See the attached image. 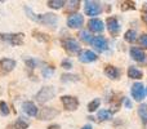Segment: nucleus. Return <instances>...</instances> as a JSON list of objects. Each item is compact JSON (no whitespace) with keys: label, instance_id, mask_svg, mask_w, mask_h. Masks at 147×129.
<instances>
[{"label":"nucleus","instance_id":"nucleus-1","mask_svg":"<svg viewBox=\"0 0 147 129\" xmlns=\"http://www.w3.org/2000/svg\"><path fill=\"white\" fill-rule=\"evenodd\" d=\"M54 96H56V91H54L53 86H44L38 92L35 98L39 103H45V102L51 101Z\"/></svg>","mask_w":147,"mask_h":129},{"label":"nucleus","instance_id":"nucleus-2","mask_svg":"<svg viewBox=\"0 0 147 129\" xmlns=\"http://www.w3.org/2000/svg\"><path fill=\"white\" fill-rule=\"evenodd\" d=\"M84 10H85V14L86 16H89V17H94V16H98L99 13L102 12V7H101V4H99V3L88 0V1H85Z\"/></svg>","mask_w":147,"mask_h":129},{"label":"nucleus","instance_id":"nucleus-3","mask_svg":"<svg viewBox=\"0 0 147 129\" xmlns=\"http://www.w3.org/2000/svg\"><path fill=\"white\" fill-rule=\"evenodd\" d=\"M23 38H25V35L22 32H18V34H1V38L0 39L7 40L12 45H22Z\"/></svg>","mask_w":147,"mask_h":129},{"label":"nucleus","instance_id":"nucleus-4","mask_svg":"<svg viewBox=\"0 0 147 129\" xmlns=\"http://www.w3.org/2000/svg\"><path fill=\"white\" fill-rule=\"evenodd\" d=\"M130 93H132V97L136 99V101H138V102L143 101V98H145V96H146V91H145L143 84L142 83H134L132 85Z\"/></svg>","mask_w":147,"mask_h":129},{"label":"nucleus","instance_id":"nucleus-5","mask_svg":"<svg viewBox=\"0 0 147 129\" xmlns=\"http://www.w3.org/2000/svg\"><path fill=\"white\" fill-rule=\"evenodd\" d=\"M61 102L67 111H75L79 107V99L72 96H62Z\"/></svg>","mask_w":147,"mask_h":129},{"label":"nucleus","instance_id":"nucleus-6","mask_svg":"<svg viewBox=\"0 0 147 129\" xmlns=\"http://www.w3.org/2000/svg\"><path fill=\"white\" fill-rule=\"evenodd\" d=\"M16 67V61L10 58L0 59V75H7Z\"/></svg>","mask_w":147,"mask_h":129},{"label":"nucleus","instance_id":"nucleus-7","mask_svg":"<svg viewBox=\"0 0 147 129\" xmlns=\"http://www.w3.org/2000/svg\"><path fill=\"white\" fill-rule=\"evenodd\" d=\"M62 47H63L67 52H70V53H76V52L80 51V44H79L75 39H71V38L63 39V40H62Z\"/></svg>","mask_w":147,"mask_h":129},{"label":"nucleus","instance_id":"nucleus-8","mask_svg":"<svg viewBox=\"0 0 147 129\" xmlns=\"http://www.w3.org/2000/svg\"><path fill=\"white\" fill-rule=\"evenodd\" d=\"M84 23V17L81 14H79V13H74L69 17V20H67V26L71 28H79L81 27Z\"/></svg>","mask_w":147,"mask_h":129},{"label":"nucleus","instance_id":"nucleus-9","mask_svg":"<svg viewBox=\"0 0 147 129\" xmlns=\"http://www.w3.org/2000/svg\"><path fill=\"white\" fill-rule=\"evenodd\" d=\"M58 114H59L58 110L53 109V107H45V109H43L39 112L38 116L40 120H51V119H54Z\"/></svg>","mask_w":147,"mask_h":129},{"label":"nucleus","instance_id":"nucleus-10","mask_svg":"<svg viewBox=\"0 0 147 129\" xmlns=\"http://www.w3.org/2000/svg\"><path fill=\"white\" fill-rule=\"evenodd\" d=\"M97 58H98L97 54L92 51H88V49H85V51H80V53H79V61L83 62V63H90V62L96 61Z\"/></svg>","mask_w":147,"mask_h":129},{"label":"nucleus","instance_id":"nucleus-11","mask_svg":"<svg viewBox=\"0 0 147 129\" xmlns=\"http://www.w3.org/2000/svg\"><path fill=\"white\" fill-rule=\"evenodd\" d=\"M38 21L44 25H48L51 27H54L57 25V16L53 13H47V14H40L38 16Z\"/></svg>","mask_w":147,"mask_h":129},{"label":"nucleus","instance_id":"nucleus-12","mask_svg":"<svg viewBox=\"0 0 147 129\" xmlns=\"http://www.w3.org/2000/svg\"><path fill=\"white\" fill-rule=\"evenodd\" d=\"M90 44L99 52H103L107 49V40L103 38V36H96V38H93V40H92Z\"/></svg>","mask_w":147,"mask_h":129},{"label":"nucleus","instance_id":"nucleus-13","mask_svg":"<svg viewBox=\"0 0 147 129\" xmlns=\"http://www.w3.org/2000/svg\"><path fill=\"white\" fill-rule=\"evenodd\" d=\"M88 27H89V30L93 31V32H102L105 26L101 20H98V18H92L88 22Z\"/></svg>","mask_w":147,"mask_h":129},{"label":"nucleus","instance_id":"nucleus-14","mask_svg":"<svg viewBox=\"0 0 147 129\" xmlns=\"http://www.w3.org/2000/svg\"><path fill=\"white\" fill-rule=\"evenodd\" d=\"M105 75L107 76V78L112 79V80H115V79H119L120 75H121V71L119 70V68L116 67V66H107L106 68H105Z\"/></svg>","mask_w":147,"mask_h":129},{"label":"nucleus","instance_id":"nucleus-15","mask_svg":"<svg viewBox=\"0 0 147 129\" xmlns=\"http://www.w3.org/2000/svg\"><path fill=\"white\" fill-rule=\"evenodd\" d=\"M130 57L137 62H145V59H146L145 52H143L141 48H137V47L130 49Z\"/></svg>","mask_w":147,"mask_h":129},{"label":"nucleus","instance_id":"nucleus-16","mask_svg":"<svg viewBox=\"0 0 147 129\" xmlns=\"http://www.w3.org/2000/svg\"><path fill=\"white\" fill-rule=\"evenodd\" d=\"M22 109L28 116H38L39 115V111H38V107L35 106L34 102H25L22 105Z\"/></svg>","mask_w":147,"mask_h":129},{"label":"nucleus","instance_id":"nucleus-17","mask_svg":"<svg viewBox=\"0 0 147 129\" xmlns=\"http://www.w3.org/2000/svg\"><path fill=\"white\" fill-rule=\"evenodd\" d=\"M107 28L112 35H116L120 30V25L117 22V20L115 17H109L107 18Z\"/></svg>","mask_w":147,"mask_h":129},{"label":"nucleus","instance_id":"nucleus-18","mask_svg":"<svg viewBox=\"0 0 147 129\" xmlns=\"http://www.w3.org/2000/svg\"><path fill=\"white\" fill-rule=\"evenodd\" d=\"M128 76H129L130 79H141L143 76V74H142V71L138 70L137 67L130 66V67L128 68Z\"/></svg>","mask_w":147,"mask_h":129},{"label":"nucleus","instance_id":"nucleus-19","mask_svg":"<svg viewBox=\"0 0 147 129\" xmlns=\"http://www.w3.org/2000/svg\"><path fill=\"white\" fill-rule=\"evenodd\" d=\"M138 115H140V118L142 119L143 124L147 125V105H141V106L138 107Z\"/></svg>","mask_w":147,"mask_h":129},{"label":"nucleus","instance_id":"nucleus-20","mask_svg":"<svg viewBox=\"0 0 147 129\" xmlns=\"http://www.w3.org/2000/svg\"><path fill=\"white\" fill-rule=\"evenodd\" d=\"M112 118V112L110 110H101L98 111V119L101 122H106V120H110Z\"/></svg>","mask_w":147,"mask_h":129},{"label":"nucleus","instance_id":"nucleus-21","mask_svg":"<svg viewBox=\"0 0 147 129\" xmlns=\"http://www.w3.org/2000/svg\"><path fill=\"white\" fill-rule=\"evenodd\" d=\"M124 39L128 41V43H134L137 40V32L134 30H128L124 35Z\"/></svg>","mask_w":147,"mask_h":129},{"label":"nucleus","instance_id":"nucleus-22","mask_svg":"<svg viewBox=\"0 0 147 129\" xmlns=\"http://www.w3.org/2000/svg\"><path fill=\"white\" fill-rule=\"evenodd\" d=\"M65 4H66V3H65L63 0H49L48 1V7L52 8V9H59V8H62Z\"/></svg>","mask_w":147,"mask_h":129},{"label":"nucleus","instance_id":"nucleus-23","mask_svg":"<svg viewBox=\"0 0 147 129\" xmlns=\"http://www.w3.org/2000/svg\"><path fill=\"white\" fill-rule=\"evenodd\" d=\"M79 36H80V39L84 41V43H92V40H93V36H92L90 32H89V31H86V30L80 31Z\"/></svg>","mask_w":147,"mask_h":129},{"label":"nucleus","instance_id":"nucleus-24","mask_svg":"<svg viewBox=\"0 0 147 129\" xmlns=\"http://www.w3.org/2000/svg\"><path fill=\"white\" fill-rule=\"evenodd\" d=\"M66 9L67 12H75V10L79 9V5H80V1H78V0H71V1L66 3Z\"/></svg>","mask_w":147,"mask_h":129},{"label":"nucleus","instance_id":"nucleus-25","mask_svg":"<svg viewBox=\"0 0 147 129\" xmlns=\"http://www.w3.org/2000/svg\"><path fill=\"white\" fill-rule=\"evenodd\" d=\"M99 105H101V99H99V98L93 99V101L89 102V105H88V111L89 112H94L99 107Z\"/></svg>","mask_w":147,"mask_h":129},{"label":"nucleus","instance_id":"nucleus-26","mask_svg":"<svg viewBox=\"0 0 147 129\" xmlns=\"http://www.w3.org/2000/svg\"><path fill=\"white\" fill-rule=\"evenodd\" d=\"M13 124H14V127L17 128V129H27L28 128V123L25 122L22 118H18V119L16 120Z\"/></svg>","mask_w":147,"mask_h":129},{"label":"nucleus","instance_id":"nucleus-27","mask_svg":"<svg viewBox=\"0 0 147 129\" xmlns=\"http://www.w3.org/2000/svg\"><path fill=\"white\" fill-rule=\"evenodd\" d=\"M0 115H3V116L9 115V107H8L7 102L4 101H0Z\"/></svg>","mask_w":147,"mask_h":129},{"label":"nucleus","instance_id":"nucleus-28","mask_svg":"<svg viewBox=\"0 0 147 129\" xmlns=\"http://www.w3.org/2000/svg\"><path fill=\"white\" fill-rule=\"evenodd\" d=\"M121 10H128V9H136V5L133 1H123L120 5Z\"/></svg>","mask_w":147,"mask_h":129},{"label":"nucleus","instance_id":"nucleus-29","mask_svg":"<svg viewBox=\"0 0 147 129\" xmlns=\"http://www.w3.org/2000/svg\"><path fill=\"white\" fill-rule=\"evenodd\" d=\"M34 36L41 41H49V36L45 35V34H43V32H39V31H34Z\"/></svg>","mask_w":147,"mask_h":129},{"label":"nucleus","instance_id":"nucleus-30","mask_svg":"<svg viewBox=\"0 0 147 129\" xmlns=\"http://www.w3.org/2000/svg\"><path fill=\"white\" fill-rule=\"evenodd\" d=\"M138 43H140V45L142 47V48L147 49V34H142V35L138 38Z\"/></svg>","mask_w":147,"mask_h":129},{"label":"nucleus","instance_id":"nucleus-31","mask_svg":"<svg viewBox=\"0 0 147 129\" xmlns=\"http://www.w3.org/2000/svg\"><path fill=\"white\" fill-rule=\"evenodd\" d=\"M79 78L76 75H62V81H76Z\"/></svg>","mask_w":147,"mask_h":129},{"label":"nucleus","instance_id":"nucleus-32","mask_svg":"<svg viewBox=\"0 0 147 129\" xmlns=\"http://www.w3.org/2000/svg\"><path fill=\"white\" fill-rule=\"evenodd\" d=\"M53 72H54V68L53 67H45L43 70V75L45 76V78H51V76L53 75Z\"/></svg>","mask_w":147,"mask_h":129},{"label":"nucleus","instance_id":"nucleus-33","mask_svg":"<svg viewBox=\"0 0 147 129\" xmlns=\"http://www.w3.org/2000/svg\"><path fill=\"white\" fill-rule=\"evenodd\" d=\"M62 67L66 68V70H70V68H72V62L70 61V59H65V61H62Z\"/></svg>","mask_w":147,"mask_h":129},{"label":"nucleus","instance_id":"nucleus-34","mask_svg":"<svg viewBox=\"0 0 147 129\" xmlns=\"http://www.w3.org/2000/svg\"><path fill=\"white\" fill-rule=\"evenodd\" d=\"M26 63H27V66H28V67H30V68H34V67H35V61H32V59H27V61H26Z\"/></svg>","mask_w":147,"mask_h":129},{"label":"nucleus","instance_id":"nucleus-35","mask_svg":"<svg viewBox=\"0 0 147 129\" xmlns=\"http://www.w3.org/2000/svg\"><path fill=\"white\" fill-rule=\"evenodd\" d=\"M124 105H125V107H127V109H132V102H130L128 98L124 99Z\"/></svg>","mask_w":147,"mask_h":129},{"label":"nucleus","instance_id":"nucleus-36","mask_svg":"<svg viewBox=\"0 0 147 129\" xmlns=\"http://www.w3.org/2000/svg\"><path fill=\"white\" fill-rule=\"evenodd\" d=\"M142 20L145 21V22L147 23V9L143 10V13H142Z\"/></svg>","mask_w":147,"mask_h":129},{"label":"nucleus","instance_id":"nucleus-37","mask_svg":"<svg viewBox=\"0 0 147 129\" xmlns=\"http://www.w3.org/2000/svg\"><path fill=\"white\" fill-rule=\"evenodd\" d=\"M48 129H59V125L58 124H52V125H49Z\"/></svg>","mask_w":147,"mask_h":129},{"label":"nucleus","instance_id":"nucleus-38","mask_svg":"<svg viewBox=\"0 0 147 129\" xmlns=\"http://www.w3.org/2000/svg\"><path fill=\"white\" fill-rule=\"evenodd\" d=\"M5 129H17V128L14 127V124H9V125H8V127L5 128Z\"/></svg>","mask_w":147,"mask_h":129},{"label":"nucleus","instance_id":"nucleus-39","mask_svg":"<svg viewBox=\"0 0 147 129\" xmlns=\"http://www.w3.org/2000/svg\"><path fill=\"white\" fill-rule=\"evenodd\" d=\"M81 129H93V128H92V125H89V124H88V125H84V127L81 128Z\"/></svg>","mask_w":147,"mask_h":129}]
</instances>
